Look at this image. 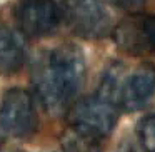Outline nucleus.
<instances>
[{
	"label": "nucleus",
	"mask_w": 155,
	"mask_h": 152,
	"mask_svg": "<svg viewBox=\"0 0 155 152\" xmlns=\"http://www.w3.org/2000/svg\"><path fill=\"white\" fill-rule=\"evenodd\" d=\"M85 75V57L77 45H57L42 54L34 69V87L45 110L64 114L82 90Z\"/></svg>",
	"instance_id": "nucleus-1"
},
{
	"label": "nucleus",
	"mask_w": 155,
	"mask_h": 152,
	"mask_svg": "<svg viewBox=\"0 0 155 152\" xmlns=\"http://www.w3.org/2000/svg\"><path fill=\"white\" fill-rule=\"evenodd\" d=\"M118 79L120 74L110 67L98 90L90 97L78 100L70 109V125L75 130L104 139L114 130L118 120Z\"/></svg>",
	"instance_id": "nucleus-2"
},
{
	"label": "nucleus",
	"mask_w": 155,
	"mask_h": 152,
	"mask_svg": "<svg viewBox=\"0 0 155 152\" xmlns=\"http://www.w3.org/2000/svg\"><path fill=\"white\" fill-rule=\"evenodd\" d=\"M38 115L30 94L24 89H10L0 102V137L28 139L37 132Z\"/></svg>",
	"instance_id": "nucleus-3"
},
{
	"label": "nucleus",
	"mask_w": 155,
	"mask_h": 152,
	"mask_svg": "<svg viewBox=\"0 0 155 152\" xmlns=\"http://www.w3.org/2000/svg\"><path fill=\"white\" fill-rule=\"evenodd\" d=\"M64 17L75 35L98 40L110 34L112 20L102 0H64Z\"/></svg>",
	"instance_id": "nucleus-4"
},
{
	"label": "nucleus",
	"mask_w": 155,
	"mask_h": 152,
	"mask_svg": "<svg viewBox=\"0 0 155 152\" xmlns=\"http://www.w3.org/2000/svg\"><path fill=\"white\" fill-rule=\"evenodd\" d=\"M112 37L118 50L128 55H148L155 52V15L135 12L114 27Z\"/></svg>",
	"instance_id": "nucleus-5"
},
{
	"label": "nucleus",
	"mask_w": 155,
	"mask_h": 152,
	"mask_svg": "<svg viewBox=\"0 0 155 152\" xmlns=\"http://www.w3.org/2000/svg\"><path fill=\"white\" fill-rule=\"evenodd\" d=\"M18 27L27 37L40 39L54 34L60 22V12L52 0H24L17 12Z\"/></svg>",
	"instance_id": "nucleus-6"
},
{
	"label": "nucleus",
	"mask_w": 155,
	"mask_h": 152,
	"mask_svg": "<svg viewBox=\"0 0 155 152\" xmlns=\"http://www.w3.org/2000/svg\"><path fill=\"white\" fill-rule=\"evenodd\" d=\"M155 94V65L142 64L118 87V107L125 112L140 110Z\"/></svg>",
	"instance_id": "nucleus-7"
},
{
	"label": "nucleus",
	"mask_w": 155,
	"mask_h": 152,
	"mask_svg": "<svg viewBox=\"0 0 155 152\" xmlns=\"http://www.w3.org/2000/svg\"><path fill=\"white\" fill-rule=\"evenodd\" d=\"M25 57L27 50L22 35L8 27H0V74L18 72L25 64Z\"/></svg>",
	"instance_id": "nucleus-8"
},
{
	"label": "nucleus",
	"mask_w": 155,
	"mask_h": 152,
	"mask_svg": "<svg viewBox=\"0 0 155 152\" xmlns=\"http://www.w3.org/2000/svg\"><path fill=\"white\" fill-rule=\"evenodd\" d=\"M64 150L65 152H102L100 139L84 134L80 130H75V129H70L64 137Z\"/></svg>",
	"instance_id": "nucleus-9"
},
{
	"label": "nucleus",
	"mask_w": 155,
	"mask_h": 152,
	"mask_svg": "<svg viewBox=\"0 0 155 152\" xmlns=\"http://www.w3.org/2000/svg\"><path fill=\"white\" fill-rule=\"evenodd\" d=\"M138 137L145 152H155V114L142 119L138 125Z\"/></svg>",
	"instance_id": "nucleus-10"
},
{
	"label": "nucleus",
	"mask_w": 155,
	"mask_h": 152,
	"mask_svg": "<svg viewBox=\"0 0 155 152\" xmlns=\"http://www.w3.org/2000/svg\"><path fill=\"white\" fill-rule=\"evenodd\" d=\"M147 2L148 0H110L112 5H115L117 8H120L124 12H130V14L140 12Z\"/></svg>",
	"instance_id": "nucleus-11"
}]
</instances>
